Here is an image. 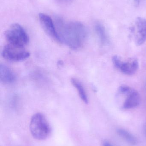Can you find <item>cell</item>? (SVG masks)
I'll return each instance as SVG.
<instances>
[{
    "mask_svg": "<svg viewBox=\"0 0 146 146\" xmlns=\"http://www.w3.org/2000/svg\"><path fill=\"white\" fill-rule=\"evenodd\" d=\"M54 22L61 43L74 50L84 45L88 36L87 28L84 24L76 21L67 22L59 17Z\"/></svg>",
    "mask_w": 146,
    "mask_h": 146,
    "instance_id": "cell-1",
    "label": "cell"
},
{
    "mask_svg": "<svg viewBox=\"0 0 146 146\" xmlns=\"http://www.w3.org/2000/svg\"><path fill=\"white\" fill-rule=\"evenodd\" d=\"M30 130L33 137L38 140L47 139L51 133V127L45 117L42 113L34 114L31 118Z\"/></svg>",
    "mask_w": 146,
    "mask_h": 146,
    "instance_id": "cell-2",
    "label": "cell"
},
{
    "mask_svg": "<svg viewBox=\"0 0 146 146\" xmlns=\"http://www.w3.org/2000/svg\"><path fill=\"white\" fill-rule=\"evenodd\" d=\"M5 37L9 44L25 47L29 42V37L25 30L20 25L13 24L5 31Z\"/></svg>",
    "mask_w": 146,
    "mask_h": 146,
    "instance_id": "cell-3",
    "label": "cell"
},
{
    "mask_svg": "<svg viewBox=\"0 0 146 146\" xmlns=\"http://www.w3.org/2000/svg\"><path fill=\"white\" fill-rule=\"evenodd\" d=\"M1 55L2 57L7 60L18 62L28 58L30 54L24 47L8 44L3 48Z\"/></svg>",
    "mask_w": 146,
    "mask_h": 146,
    "instance_id": "cell-4",
    "label": "cell"
},
{
    "mask_svg": "<svg viewBox=\"0 0 146 146\" xmlns=\"http://www.w3.org/2000/svg\"><path fill=\"white\" fill-rule=\"evenodd\" d=\"M39 22L45 31L55 41L61 43L55 22L48 15L43 13L39 14Z\"/></svg>",
    "mask_w": 146,
    "mask_h": 146,
    "instance_id": "cell-5",
    "label": "cell"
},
{
    "mask_svg": "<svg viewBox=\"0 0 146 146\" xmlns=\"http://www.w3.org/2000/svg\"><path fill=\"white\" fill-rule=\"evenodd\" d=\"M125 94L127 96L123 104V108L125 109H130L135 108L139 105L141 97L139 94L135 90L130 89L129 91L123 93H119Z\"/></svg>",
    "mask_w": 146,
    "mask_h": 146,
    "instance_id": "cell-6",
    "label": "cell"
},
{
    "mask_svg": "<svg viewBox=\"0 0 146 146\" xmlns=\"http://www.w3.org/2000/svg\"><path fill=\"white\" fill-rule=\"evenodd\" d=\"M135 23L137 28V43L141 45L146 41V19L142 17H138Z\"/></svg>",
    "mask_w": 146,
    "mask_h": 146,
    "instance_id": "cell-7",
    "label": "cell"
},
{
    "mask_svg": "<svg viewBox=\"0 0 146 146\" xmlns=\"http://www.w3.org/2000/svg\"><path fill=\"white\" fill-rule=\"evenodd\" d=\"M16 76L13 71L7 66L1 64L0 66V80L2 83L10 84L14 82Z\"/></svg>",
    "mask_w": 146,
    "mask_h": 146,
    "instance_id": "cell-8",
    "label": "cell"
},
{
    "mask_svg": "<svg viewBox=\"0 0 146 146\" xmlns=\"http://www.w3.org/2000/svg\"><path fill=\"white\" fill-rule=\"evenodd\" d=\"M138 68L139 62L137 60L135 59L131 61L127 62H122L119 69L124 74L131 75L136 72Z\"/></svg>",
    "mask_w": 146,
    "mask_h": 146,
    "instance_id": "cell-9",
    "label": "cell"
},
{
    "mask_svg": "<svg viewBox=\"0 0 146 146\" xmlns=\"http://www.w3.org/2000/svg\"><path fill=\"white\" fill-rule=\"evenodd\" d=\"M71 82L73 86L77 90L80 98L81 100L85 103L87 104L88 103V97L87 94L83 86V85L80 81L76 78H72L71 79Z\"/></svg>",
    "mask_w": 146,
    "mask_h": 146,
    "instance_id": "cell-10",
    "label": "cell"
},
{
    "mask_svg": "<svg viewBox=\"0 0 146 146\" xmlns=\"http://www.w3.org/2000/svg\"><path fill=\"white\" fill-rule=\"evenodd\" d=\"M95 30L101 43H106L108 41V37L104 27L100 23H97L95 26Z\"/></svg>",
    "mask_w": 146,
    "mask_h": 146,
    "instance_id": "cell-11",
    "label": "cell"
},
{
    "mask_svg": "<svg viewBox=\"0 0 146 146\" xmlns=\"http://www.w3.org/2000/svg\"><path fill=\"white\" fill-rule=\"evenodd\" d=\"M117 133L120 136L129 144L132 145H135L137 144L138 141L136 138L127 130L123 129H119L117 130Z\"/></svg>",
    "mask_w": 146,
    "mask_h": 146,
    "instance_id": "cell-12",
    "label": "cell"
},
{
    "mask_svg": "<svg viewBox=\"0 0 146 146\" xmlns=\"http://www.w3.org/2000/svg\"><path fill=\"white\" fill-rule=\"evenodd\" d=\"M58 2L63 4H68L73 2V0H57Z\"/></svg>",
    "mask_w": 146,
    "mask_h": 146,
    "instance_id": "cell-13",
    "label": "cell"
},
{
    "mask_svg": "<svg viewBox=\"0 0 146 146\" xmlns=\"http://www.w3.org/2000/svg\"><path fill=\"white\" fill-rule=\"evenodd\" d=\"M103 146H113L109 141H105L103 143Z\"/></svg>",
    "mask_w": 146,
    "mask_h": 146,
    "instance_id": "cell-14",
    "label": "cell"
},
{
    "mask_svg": "<svg viewBox=\"0 0 146 146\" xmlns=\"http://www.w3.org/2000/svg\"><path fill=\"white\" fill-rule=\"evenodd\" d=\"M133 1L135 6H138L139 5L141 0H133Z\"/></svg>",
    "mask_w": 146,
    "mask_h": 146,
    "instance_id": "cell-15",
    "label": "cell"
},
{
    "mask_svg": "<svg viewBox=\"0 0 146 146\" xmlns=\"http://www.w3.org/2000/svg\"><path fill=\"white\" fill-rule=\"evenodd\" d=\"M143 132H144V134L146 137V123L144 124L143 127Z\"/></svg>",
    "mask_w": 146,
    "mask_h": 146,
    "instance_id": "cell-16",
    "label": "cell"
}]
</instances>
